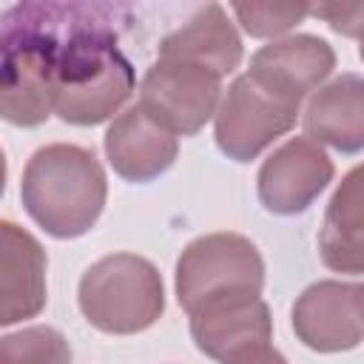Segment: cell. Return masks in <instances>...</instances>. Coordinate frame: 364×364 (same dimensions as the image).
<instances>
[{"label":"cell","instance_id":"obj_11","mask_svg":"<svg viewBox=\"0 0 364 364\" xmlns=\"http://www.w3.org/2000/svg\"><path fill=\"white\" fill-rule=\"evenodd\" d=\"M336 68V51L316 34H290L270 40L250 57L247 74L270 91L301 102L310 97Z\"/></svg>","mask_w":364,"mask_h":364},{"label":"cell","instance_id":"obj_10","mask_svg":"<svg viewBox=\"0 0 364 364\" xmlns=\"http://www.w3.org/2000/svg\"><path fill=\"white\" fill-rule=\"evenodd\" d=\"M333 159L310 136H290L259 168L256 191L264 210L279 216L304 213L333 182Z\"/></svg>","mask_w":364,"mask_h":364},{"label":"cell","instance_id":"obj_14","mask_svg":"<svg viewBox=\"0 0 364 364\" xmlns=\"http://www.w3.org/2000/svg\"><path fill=\"white\" fill-rule=\"evenodd\" d=\"M304 131L338 154L364 151V77L338 74L318 85L304 108Z\"/></svg>","mask_w":364,"mask_h":364},{"label":"cell","instance_id":"obj_8","mask_svg":"<svg viewBox=\"0 0 364 364\" xmlns=\"http://www.w3.org/2000/svg\"><path fill=\"white\" fill-rule=\"evenodd\" d=\"M57 63L60 48L48 37L20 34L6 43L0 111L3 119L20 128L46 122L57 105Z\"/></svg>","mask_w":364,"mask_h":364},{"label":"cell","instance_id":"obj_3","mask_svg":"<svg viewBox=\"0 0 364 364\" xmlns=\"http://www.w3.org/2000/svg\"><path fill=\"white\" fill-rule=\"evenodd\" d=\"M134 91V68L105 37L82 34L60 48L54 114L71 125L114 117Z\"/></svg>","mask_w":364,"mask_h":364},{"label":"cell","instance_id":"obj_1","mask_svg":"<svg viewBox=\"0 0 364 364\" xmlns=\"http://www.w3.org/2000/svg\"><path fill=\"white\" fill-rule=\"evenodd\" d=\"M105 171L94 151L82 145L54 142L37 148L23 168V208L54 239L88 233L105 208Z\"/></svg>","mask_w":364,"mask_h":364},{"label":"cell","instance_id":"obj_6","mask_svg":"<svg viewBox=\"0 0 364 364\" xmlns=\"http://www.w3.org/2000/svg\"><path fill=\"white\" fill-rule=\"evenodd\" d=\"M188 316L191 338L208 358L239 364L282 361V353L273 347V318L262 293L213 299Z\"/></svg>","mask_w":364,"mask_h":364},{"label":"cell","instance_id":"obj_17","mask_svg":"<svg viewBox=\"0 0 364 364\" xmlns=\"http://www.w3.org/2000/svg\"><path fill=\"white\" fill-rule=\"evenodd\" d=\"M239 26L259 40H276L316 14L318 0H230Z\"/></svg>","mask_w":364,"mask_h":364},{"label":"cell","instance_id":"obj_7","mask_svg":"<svg viewBox=\"0 0 364 364\" xmlns=\"http://www.w3.org/2000/svg\"><path fill=\"white\" fill-rule=\"evenodd\" d=\"M219 102L222 74L188 60L159 57L139 82V105L176 136L199 134Z\"/></svg>","mask_w":364,"mask_h":364},{"label":"cell","instance_id":"obj_12","mask_svg":"<svg viewBox=\"0 0 364 364\" xmlns=\"http://www.w3.org/2000/svg\"><path fill=\"white\" fill-rule=\"evenodd\" d=\"M176 134L142 105H131L117 114L105 131V156L111 168L136 185L162 176L176 162Z\"/></svg>","mask_w":364,"mask_h":364},{"label":"cell","instance_id":"obj_18","mask_svg":"<svg viewBox=\"0 0 364 364\" xmlns=\"http://www.w3.org/2000/svg\"><path fill=\"white\" fill-rule=\"evenodd\" d=\"M3 358L9 361H68L71 350L65 338L51 327H28L11 333L0 344Z\"/></svg>","mask_w":364,"mask_h":364},{"label":"cell","instance_id":"obj_2","mask_svg":"<svg viewBox=\"0 0 364 364\" xmlns=\"http://www.w3.org/2000/svg\"><path fill=\"white\" fill-rule=\"evenodd\" d=\"M77 304L85 321L100 333L134 336L159 321L165 310V284L148 259L136 253H111L82 273Z\"/></svg>","mask_w":364,"mask_h":364},{"label":"cell","instance_id":"obj_20","mask_svg":"<svg viewBox=\"0 0 364 364\" xmlns=\"http://www.w3.org/2000/svg\"><path fill=\"white\" fill-rule=\"evenodd\" d=\"M358 57H361V60H364V43H361V46H358Z\"/></svg>","mask_w":364,"mask_h":364},{"label":"cell","instance_id":"obj_5","mask_svg":"<svg viewBox=\"0 0 364 364\" xmlns=\"http://www.w3.org/2000/svg\"><path fill=\"white\" fill-rule=\"evenodd\" d=\"M301 114V102H293L247 71L236 77L213 117V136L219 151L233 162L256 159L267 145L287 134Z\"/></svg>","mask_w":364,"mask_h":364},{"label":"cell","instance_id":"obj_16","mask_svg":"<svg viewBox=\"0 0 364 364\" xmlns=\"http://www.w3.org/2000/svg\"><path fill=\"white\" fill-rule=\"evenodd\" d=\"M242 37L219 3L205 6L196 17L159 43V57L199 63L222 77L242 63Z\"/></svg>","mask_w":364,"mask_h":364},{"label":"cell","instance_id":"obj_9","mask_svg":"<svg viewBox=\"0 0 364 364\" xmlns=\"http://www.w3.org/2000/svg\"><path fill=\"white\" fill-rule=\"evenodd\" d=\"M290 324L316 353H344L364 341V284L324 279L301 290Z\"/></svg>","mask_w":364,"mask_h":364},{"label":"cell","instance_id":"obj_19","mask_svg":"<svg viewBox=\"0 0 364 364\" xmlns=\"http://www.w3.org/2000/svg\"><path fill=\"white\" fill-rule=\"evenodd\" d=\"M336 34L364 43V0H318L316 14Z\"/></svg>","mask_w":364,"mask_h":364},{"label":"cell","instance_id":"obj_15","mask_svg":"<svg viewBox=\"0 0 364 364\" xmlns=\"http://www.w3.org/2000/svg\"><path fill=\"white\" fill-rule=\"evenodd\" d=\"M318 256L333 273H364V162L341 176L327 202L318 228Z\"/></svg>","mask_w":364,"mask_h":364},{"label":"cell","instance_id":"obj_13","mask_svg":"<svg viewBox=\"0 0 364 364\" xmlns=\"http://www.w3.org/2000/svg\"><path fill=\"white\" fill-rule=\"evenodd\" d=\"M46 250L11 219L0 222V324L34 318L46 307Z\"/></svg>","mask_w":364,"mask_h":364},{"label":"cell","instance_id":"obj_4","mask_svg":"<svg viewBox=\"0 0 364 364\" xmlns=\"http://www.w3.org/2000/svg\"><path fill=\"white\" fill-rule=\"evenodd\" d=\"M176 301L185 313L225 296L262 293L264 259L242 233H208L176 259Z\"/></svg>","mask_w":364,"mask_h":364}]
</instances>
